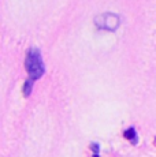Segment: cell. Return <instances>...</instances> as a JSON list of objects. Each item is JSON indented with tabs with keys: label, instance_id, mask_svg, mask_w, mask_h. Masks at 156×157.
<instances>
[{
	"label": "cell",
	"instance_id": "6da1fadb",
	"mask_svg": "<svg viewBox=\"0 0 156 157\" xmlns=\"http://www.w3.org/2000/svg\"><path fill=\"white\" fill-rule=\"evenodd\" d=\"M25 68L29 74V79L30 81H36L40 79L41 77L45 72V67H44L43 63V57L38 49H30L26 55V60H25Z\"/></svg>",
	"mask_w": 156,
	"mask_h": 157
},
{
	"label": "cell",
	"instance_id": "7a4b0ae2",
	"mask_svg": "<svg viewBox=\"0 0 156 157\" xmlns=\"http://www.w3.org/2000/svg\"><path fill=\"white\" fill-rule=\"evenodd\" d=\"M95 25L100 30H108V32H115L121 25V18L112 13H104L95 18Z\"/></svg>",
	"mask_w": 156,
	"mask_h": 157
},
{
	"label": "cell",
	"instance_id": "3957f363",
	"mask_svg": "<svg viewBox=\"0 0 156 157\" xmlns=\"http://www.w3.org/2000/svg\"><path fill=\"white\" fill-rule=\"evenodd\" d=\"M125 138L127 141H130L133 145L137 144V132H136V130H134V127H130V128L126 130L125 131Z\"/></svg>",
	"mask_w": 156,
	"mask_h": 157
},
{
	"label": "cell",
	"instance_id": "277c9868",
	"mask_svg": "<svg viewBox=\"0 0 156 157\" xmlns=\"http://www.w3.org/2000/svg\"><path fill=\"white\" fill-rule=\"evenodd\" d=\"M33 90V81H30V79H28L25 82V85H23V94L28 97L29 94H30V92Z\"/></svg>",
	"mask_w": 156,
	"mask_h": 157
},
{
	"label": "cell",
	"instance_id": "5b68a950",
	"mask_svg": "<svg viewBox=\"0 0 156 157\" xmlns=\"http://www.w3.org/2000/svg\"><path fill=\"white\" fill-rule=\"evenodd\" d=\"M91 147H92V152H93V157H100L99 156V152H100V146H99V144H92Z\"/></svg>",
	"mask_w": 156,
	"mask_h": 157
}]
</instances>
